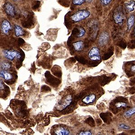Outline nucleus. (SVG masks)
Returning <instances> with one entry per match:
<instances>
[{
  "instance_id": "obj_20",
  "label": "nucleus",
  "mask_w": 135,
  "mask_h": 135,
  "mask_svg": "<svg viewBox=\"0 0 135 135\" xmlns=\"http://www.w3.org/2000/svg\"><path fill=\"white\" fill-rule=\"evenodd\" d=\"M86 0H73V3L77 6L82 5Z\"/></svg>"
},
{
  "instance_id": "obj_16",
  "label": "nucleus",
  "mask_w": 135,
  "mask_h": 135,
  "mask_svg": "<svg viewBox=\"0 0 135 135\" xmlns=\"http://www.w3.org/2000/svg\"><path fill=\"white\" fill-rule=\"evenodd\" d=\"M135 113V106H134L133 108H132L131 109H130L129 110L126 111L124 114V116L127 117H129L131 116L132 115H133Z\"/></svg>"
},
{
  "instance_id": "obj_10",
  "label": "nucleus",
  "mask_w": 135,
  "mask_h": 135,
  "mask_svg": "<svg viewBox=\"0 0 135 135\" xmlns=\"http://www.w3.org/2000/svg\"><path fill=\"white\" fill-rule=\"evenodd\" d=\"M0 77L6 80H10L13 78V76L11 73L6 70L0 71Z\"/></svg>"
},
{
  "instance_id": "obj_18",
  "label": "nucleus",
  "mask_w": 135,
  "mask_h": 135,
  "mask_svg": "<svg viewBox=\"0 0 135 135\" xmlns=\"http://www.w3.org/2000/svg\"><path fill=\"white\" fill-rule=\"evenodd\" d=\"M79 35H78V37L79 38H81L85 35V33H86V31L85 30V29L82 27H79Z\"/></svg>"
},
{
  "instance_id": "obj_17",
  "label": "nucleus",
  "mask_w": 135,
  "mask_h": 135,
  "mask_svg": "<svg viewBox=\"0 0 135 135\" xmlns=\"http://www.w3.org/2000/svg\"><path fill=\"white\" fill-rule=\"evenodd\" d=\"M0 67L5 70L9 69L11 67V65L6 62H1L0 63Z\"/></svg>"
},
{
  "instance_id": "obj_19",
  "label": "nucleus",
  "mask_w": 135,
  "mask_h": 135,
  "mask_svg": "<svg viewBox=\"0 0 135 135\" xmlns=\"http://www.w3.org/2000/svg\"><path fill=\"white\" fill-rule=\"evenodd\" d=\"M115 106L118 108H122V107H126L127 106V104L126 103L123 102H118L116 103Z\"/></svg>"
},
{
  "instance_id": "obj_13",
  "label": "nucleus",
  "mask_w": 135,
  "mask_h": 135,
  "mask_svg": "<svg viewBox=\"0 0 135 135\" xmlns=\"http://www.w3.org/2000/svg\"><path fill=\"white\" fill-rule=\"evenodd\" d=\"M135 20V16L134 15H131L129 17L127 21V25L128 30H130L132 27L134 26Z\"/></svg>"
},
{
  "instance_id": "obj_3",
  "label": "nucleus",
  "mask_w": 135,
  "mask_h": 135,
  "mask_svg": "<svg viewBox=\"0 0 135 135\" xmlns=\"http://www.w3.org/2000/svg\"><path fill=\"white\" fill-rule=\"evenodd\" d=\"M72 102V97L71 95H68L64 99L59 102L56 106V109L59 111H62L71 105Z\"/></svg>"
},
{
  "instance_id": "obj_25",
  "label": "nucleus",
  "mask_w": 135,
  "mask_h": 135,
  "mask_svg": "<svg viewBox=\"0 0 135 135\" xmlns=\"http://www.w3.org/2000/svg\"><path fill=\"white\" fill-rule=\"evenodd\" d=\"M131 70L132 72H135V64L131 66Z\"/></svg>"
},
{
  "instance_id": "obj_21",
  "label": "nucleus",
  "mask_w": 135,
  "mask_h": 135,
  "mask_svg": "<svg viewBox=\"0 0 135 135\" xmlns=\"http://www.w3.org/2000/svg\"><path fill=\"white\" fill-rule=\"evenodd\" d=\"M119 128L124 130H129L130 129V127L124 124H121L119 125Z\"/></svg>"
},
{
  "instance_id": "obj_28",
  "label": "nucleus",
  "mask_w": 135,
  "mask_h": 135,
  "mask_svg": "<svg viewBox=\"0 0 135 135\" xmlns=\"http://www.w3.org/2000/svg\"><path fill=\"white\" fill-rule=\"evenodd\" d=\"M15 0V1H16V0Z\"/></svg>"
},
{
  "instance_id": "obj_22",
  "label": "nucleus",
  "mask_w": 135,
  "mask_h": 135,
  "mask_svg": "<svg viewBox=\"0 0 135 135\" xmlns=\"http://www.w3.org/2000/svg\"><path fill=\"white\" fill-rule=\"evenodd\" d=\"M101 4L104 6H108L112 0H100Z\"/></svg>"
},
{
  "instance_id": "obj_12",
  "label": "nucleus",
  "mask_w": 135,
  "mask_h": 135,
  "mask_svg": "<svg viewBox=\"0 0 135 135\" xmlns=\"http://www.w3.org/2000/svg\"><path fill=\"white\" fill-rule=\"evenodd\" d=\"M73 46L74 47V49L77 51H81L84 46V42L83 41H76L73 43Z\"/></svg>"
},
{
  "instance_id": "obj_6",
  "label": "nucleus",
  "mask_w": 135,
  "mask_h": 135,
  "mask_svg": "<svg viewBox=\"0 0 135 135\" xmlns=\"http://www.w3.org/2000/svg\"><path fill=\"white\" fill-rule=\"evenodd\" d=\"M4 10L6 13L8 15L11 16H14L15 15V8L10 2H7L4 5Z\"/></svg>"
},
{
  "instance_id": "obj_9",
  "label": "nucleus",
  "mask_w": 135,
  "mask_h": 135,
  "mask_svg": "<svg viewBox=\"0 0 135 135\" xmlns=\"http://www.w3.org/2000/svg\"><path fill=\"white\" fill-rule=\"evenodd\" d=\"M96 97L95 94H90L86 96L82 100V102L85 104L88 105L94 103L96 101Z\"/></svg>"
},
{
  "instance_id": "obj_11",
  "label": "nucleus",
  "mask_w": 135,
  "mask_h": 135,
  "mask_svg": "<svg viewBox=\"0 0 135 135\" xmlns=\"http://www.w3.org/2000/svg\"><path fill=\"white\" fill-rule=\"evenodd\" d=\"M55 133L57 135H68L70 134V132L65 128H58L55 131Z\"/></svg>"
},
{
  "instance_id": "obj_15",
  "label": "nucleus",
  "mask_w": 135,
  "mask_h": 135,
  "mask_svg": "<svg viewBox=\"0 0 135 135\" xmlns=\"http://www.w3.org/2000/svg\"><path fill=\"white\" fill-rule=\"evenodd\" d=\"M15 35L16 37L21 36L24 34V31L22 28L19 26L16 25L15 28Z\"/></svg>"
},
{
  "instance_id": "obj_1",
  "label": "nucleus",
  "mask_w": 135,
  "mask_h": 135,
  "mask_svg": "<svg viewBox=\"0 0 135 135\" xmlns=\"http://www.w3.org/2000/svg\"><path fill=\"white\" fill-rule=\"evenodd\" d=\"M90 12L86 10H82L77 11L71 16L72 20L75 22H79L88 18L90 16Z\"/></svg>"
},
{
  "instance_id": "obj_2",
  "label": "nucleus",
  "mask_w": 135,
  "mask_h": 135,
  "mask_svg": "<svg viewBox=\"0 0 135 135\" xmlns=\"http://www.w3.org/2000/svg\"><path fill=\"white\" fill-rule=\"evenodd\" d=\"M113 18L115 22L118 24L122 25L125 19V16L121 6L116 8L113 15Z\"/></svg>"
},
{
  "instance_id": "obj_26",
  "label": "nucleus",
  "mask_w": 135,
  "mask_h": 135,
  "mask_svg": "<svg viewBox=\"0 0 135 135\" xmlns=\"http://www.w3.org/2000/svg\"><path fill=\"white\" fill-rule=\"evenodd\" d=\"M134 35H135V29H134Z\"/></svg>"
},
{
  "instance_id": "obj_14",
  "label": "nucleus",
  "mask_w": 135,
  "mask_h": 135,
  "mask_svg": "<svg viewBox=\"0 0 135 135\" xmlns=\"http://www.w3.org/2000/svg\"><path fill=\"white\" fill-rule=\"evenodd\" d=\"M135 6V1L134 0H131L128 3H125L126 8L129 12L134 11Z\"/></svg>"
},
{
  "instance_id": "obj_23",
  "label": "nucleus",
  "mask_w": 135,
  "mask_h": 135,
  "mask_svg": "<svg viewBox=\"0 0 135 135\" xmlns=\"http://www.w3.org/2000/svg\"><path fill=\"white\" fill-rule=\"evenodd\" d=\"M79 135H92V133L90 131H83L80 132L79 133Z\"/></svg>"
},
{
  "instance_id": "obj_5",
  "label": "nucleus",
  "mask_w": 135,
  "mask_h": 135,
  "mask_svg": "<svg viewBox=\"0 0 135 135\" xmlns=\"http://www.w3.org/2000/svg\"><path fill=\"white\" fill-rule=\"evenodd\" d=\"M88 55L90 60L96 61L101 60L100 49L96 46L92 47L88 53Z\"/></svg>"
},
{
  "instance_id": "obj_4",
  "label": "nucleus",
  "mask_w": 135,
  "mask_h": 135,
  "mask_svg": "<svg viewBox=\"0 0 135 135\" xmlns=\"http://www.w3.org/2000/svg\"><path fill=\"white\" fill-rule=\"evenodd\" d=\"M4 56L8 60L13 61L15 58L20 59L21 55L19 51L15 50H4L3 52Z\"/></svg>"
},
{
  "instance_id": "obj_24",
  "label": "nucleus",
  "mask_w": 135,
  "mask_h": 135,
  "mask_svg": "<svg viewBox=\"0 0 135 135\" xmlns=\"http://www.w3.org/2000/svg\"><path fill=\"white\" fill-rule=\"evenodd\" d=\"M0 90H4V85H3V82H2V81L1 80H0Z\"/></svg>"
},
{
  "instance_id": "obj_7",
  "label": "nucleus",
  "mask_w": 135,
  "mask_h": 135,
  "mask_svg": "<svg viewBox=\"0 0 135 135\" xmlns=\"http://www.w3.org/2000/svg\"><path fill=\"white\" fill-rule=\"evenodd\" d=\"M1 28V30L4 34H8L9 33L10 30L11 29V23L7 20L5 19L2 22Z\"/></svg>"
},
{
  "instance_id": "obj_8",
  "label": "nucleus",
  "mask_w": 135,
  "mask_h": 135,
  "mask_svg": "<svg viewBox=\"0 0 135 135\" xmlns=\"http://www.w3.org/2000/svg\"><path fill=\"white\" fill-rule=\"evenodd\" d=\"M109 39V35L108 33L106 32H103L101 33L99 39V44L101 46H103L106 45Z\"/></svg>"
},
{
  "instance_id": "obj_27",
  "label": "nucleus",
  "mask_w": 135,
  "mask_h": 135,
  "mask_svg": "<svg viewBox=\"0 0 135 135\" xmlns=\"http://www.w3.org/2000/svg\"><path fill=\"white\" fill-rule=\"evenodd\" d=\"M90 0H86V1H90Z\"/></svg>"
}]
</instances>
